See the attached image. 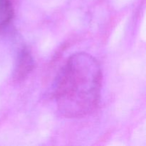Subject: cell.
<instances>
[{
    "mask_svg": "<svg viewBox=\"0 0 146 146\" xmlns=\"http://www.w3.org/2000/svg\"><path fill=\"white\" fill-rule=\"evenodd\" d=\"M14 17L11 0H0V31L9 25Z\"/></svg>",
    "mask_w": 146,
    "mask_h": 146,
    "instance_id": "cell-3",
    "label": "cell"
},
{
    "mask_svg": "<svg viewBox=\"0 0 146 146\" xmlns=\"http://www.w3.org/2000/svg\"><path fill=\"white\" fill-rule=\"evenodd\" d=\"M34 66V61L30 53L27 49H23L19 55L17 65L14 72V78L22 80L31 72Z\"/></svg>",
    "mask_w": 146,
    "mask_h": 146,
    "instance_id": "cell-2",
    "label": "cell"
},
{
    "mask_svg": "<svg viewBox=\"0 0 146 146\" xmlns=\"http://www.w3.org/2000/svg\"><path fill=\"white\" fill-rule=\"evenodd\" d=\"M102 73L95 58L76 53L67 60L57 81L55 98L59 112L67 118H81L98 106Z\"/></svg>",
    "mask_w": 146,
    "mask_h": 146,
    "instance_id": "cell-1",
    "label": "cell"
}]
</instances>
